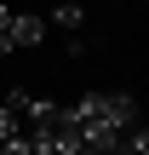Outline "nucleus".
<instances>
[{"label":"nucleus","mask_w":149,"mask_h":155,"mask_svg":"<svg viewBox=\"0 0 149 155\" xmlns=\"http://www.w3.org/2000/svg\"><path fill=\"white\" fill-rule=\"evenodd\" d=\"M63 121L80 132V150H115L121 132L132 121H144V109H138L132 92H86L80 104L63 109Z\"/></svg>","instance_id":"obj_1"},{"label":"nucleus","mask_w":149,"mask_h":155,"mask_svg":"<svg viewBox=\"0 0 149 155\" xmlns=\"http://www.w3.org/2000/svg\"><path fill=\"white\" fill-rule=\"evenodd\" d=\"M46 29H52V23H46V17H34V12H11V40H17V46H40V40H46Z\"/></svg>","instance_id":"obj_2"},{"label":"nucleus","mask_w":149,"mask_h":155,"mask_svg":"<svg viewBox=\"0 0 149 155\" xmlns=\"http://www.w3.org/2000/svg\"><path fill=\"white\" fill-rule=\"evenodd\" d=\"M46 23H57V29H69V35H80V29H86V12H80L75 0H57V6L46 12Z\"/></svg>","instance_id":"obj_3"},{"label":"nucleus","mask_w":149,"mask_h":155,"mask_svg":"<svg viewBox=\"0 0 149 155\" xmlns=\"http://www.w3.org/2000/svg\"><path fill=\"white\" fill-rule=\"evenodd\" d=\"M115 150H132V155H149V127H144V121H132V127L121 132V144H115Z\"/></svg>","instance_id":"obj_4"},{"label":"nucleus","mask_w":149,"mask_h":155,"mask_svg":"<svg viewBox=\"0 0 149 155\" xmlns=\"http://www.w3.org/2000/svg\"><path fill=\"white\" fill-rule=\"evenodd\" d=\"M17 52V40H11V29H0V58H11Z\"/></svg>","instance_id":"obj_5"},{"label":"nucleus","mask_w":149,"mask_h":155,"mask_svg":"<svg viewBox=\"0 0 149 155\" xmlns=\"http://www.w3.org/2000/svg\"><path fill=\"white\" fill-rule=\"evenodd\" d=\"M0 29H11V6H0Z\"/></svg>","instance_id":"obj_6"},{"label":"nucleus","mask_w":149,"mask_h":155,"mask_svg":"<svg viewBox=\"0 0 149 155\" xmlns=\"http://www.w3.org/2000/svg\"><path fill=\"white\" fill-rule=\"evenodd\" d=\"M0 98H6V86H0Z\"/></svg>","instance_id":"obj_7"}]
</instances>
